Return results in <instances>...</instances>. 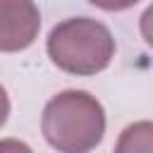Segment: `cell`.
Listing matches in <instances>:
<instances>
[{
    "instance_id": "6da1fadb",
    "label": "cell",
    "mask_w": 153,
    "mask_h": 153,
    "mask_svg": "<svg viewBox=\"0 0 153 153\" xmlns=\"http://www.w3.org/2000/svg\"><path fill=\"white\" fill-rule=\"evenodd\" d=\"M41 131L57 153H91L103 141L105 110L96 96L69 88L45 103Z\"/></svg>"
},
{
    "instance_id": "7a4b0ae2",
    "label": "cell",
    "mask_w": 153,
    "mask_h": 153,
    "mask_svg": "<svg viewBox=\"0 0 153 153\" xmlns=\"http://www.w3.org/2000/svg\"><path fill=\"white\" fill-rule=\"evenodd\" d=\"M45 48L55 67L76 76L98 74L115 57L110 29L91 17H72L53 26Z\"/></svg>"
},
{
    "instance_id": "3957f363",
    "label": "cell",
    "mask_w": 153,
    "mask_h": 153,
    "mask_svg": "<svg viewBox=\"0 0 153 153\" xmlns=\"http://www.w3.org/2000/svg\"><path fill=\"white\" fill-rule=\"evenodd\" d=\"M41 31V12L33 0H0V53L26 50Z\"/></svg>"
},
{
    "instance_id": "277c9868",
    "label": "cell",
    "mask_w": 153,
    "mask_h": 153,
    "mask_svg": "<svg viewBox=\"0 0 153 153\" xmlns=\"http://www.w3.org/2000/svg\"><path fill=\"white\" fill-rule=\"evenodd\" d=\"M115 153H153V122H134L122 129Z\"/></svg>"
},
{
    "instance_id": "5b68a950",
    "label": "cell",
    "mask_w": 153,
    "mask_h": 153,
    "mask_svg": "<svg viewBox=\"0 0 153 153\" xmlns=\"http://www.w3.org/2000/svg\"><path fill=\"white\" fill-rule=\"evenodd\" d=\"M139 29H141V36L143 41L153 48V5L146 7V12L141 14V22H139Z\"/></svg>"
},
{
    "instance_id": "8992f818",
    "label": "cell",
    "mask_w": 153,
    "mask_h": 153,
    "mask_svg": "<svg viewBox=\"0 0 153 153\" xmlns=\"http://www.w3.org/2000/svg\"><path fill=\"white\" fill-rule=\"evenodd\" d=\"M88 2L100 7V10H108V12H122V10L134 7L139 0H88Z\"/></svg>"
},
{
    "instance_id": "52a82bcc",
    "label": "cell",
    "mask_w": 153,
    "mask_h": 153,
    "mask_svg": "<svg viewBox=\"0 0 153 153\" xmlns=\"http://www.w3.org/2000/svg\"><path fill=\"white\" fill-rule=\"evenodd\" d=\"M0 153H33V151L19 139H2L0 141Z\"/></svg>"
},
{
    "instance_id": "ba28073f",
    "label": "cell",
    "mask_w": 153,
    "mask_h": 153,
    "mask_svg": "<svg viewBox=\"0 0 153 153\" xmlns=\"http://www.w3.org/2000/svg\"><path fill=\"white\" fill-rule=\"evenodd\" d=\"M7 115H10V98H7V91L0 86V129L7 122Z\"/></svg>"
}]
</instances>
